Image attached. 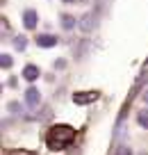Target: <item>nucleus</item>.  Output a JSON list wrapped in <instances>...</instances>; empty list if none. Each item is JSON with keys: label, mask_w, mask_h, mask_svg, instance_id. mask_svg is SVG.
Returning <instances> with one entry per match:
<instances>
[{"label": "nucleus", "mask_w": 148, "mask_h": 155, "mask_svg": "<svg viewBox=\"0 0 148 155\" xmlns=\"http://www.w3.org/2000/svg\"><path fill=\"white\" fill-rule=\"evenodd\" d=\"M0 64H2L5 68H9L12 66V57H9V55H2V57H0Z\"/></svg>", "instance_id": "nucleus-13"}, {"label": "nucleus", "mask_w": 148, "mask_h": 155, "mask_svg": "<svg viewBox=\"0 0 148 155\" xmlns=\"http://www.w3.org/2000/svg\"><path fill=\"white\" fill-rule=\"evenodd\" d=\"M66 66V62H62V59H59V62H55V68H64Z\"/></svg>", "instance_id": "nucleus-14"}, {"label": "nucleus", "mask_w": 148, "mask_h": 155, "mask_svg": "<svg viewBox=\"0 0 148 155\" xmlns=\"http://www.w3.org/2000/svg\"><path fill=\"white\" fill-rule=\"evenodd\" d=\"M25 103H28L30 107H39V103H41V94H39L37 87H30L28 91H25Z\"/></svg>", "instance_id": "nucleus-4"}, {"label": "nucleus", "mask_w": 148, "mask_h": 155, "mask_svg": "<svg viewBox=\"0 0 148 155\" xmlns=\"http://www.w3.org/2000/svg\"><path fill=\"white\" fill-rule=\"evenodd\" d=\"M75 139V128L71 126H53L46 135V144L50 150H64Z\"/></svg>", "instance_id": "nucleus-1"}, {"label": "nucleus", "mask_w": 148, "mask_h": 155, "mask_svg": "<svg viewBox=\"0 0 148 155\" xmlns=\"http://www.w3.org/2000/svg\"><path fill=\"white\" fill-rule=\"evenodd\" d=\"M14 46H16L18 50H25V46H28V39H25V37H16V39H14Z\"/></svg>", "instance_id": "nucleus-11"}, {"label": "nucleus", "mask_w": 148, "mask_h": 155, "mask_svg": "<svg viewBox=\"0 0 148 155\" xmlns=\"http://www.w3.org/2000/svg\"><path fill=\"white\" fill-rule=\"evenodd\" d=\"M87 48H89V41H87V39H82V44H80V48H77V59H82V57H84Z\"/></svg>", "instance_id": "nucleus-10"}, {"label": "nucleus", "mask_w": 148, "mask_h": 155, "mask_svg": "<svg viewBox=\"0 0 148 155\" xmlns=\"http://www.w3.org/2000/svg\"><path fill=\"white\" fill-rule=\"evenodd\" d=\"M137 121H139V126H141V128H146V130H148V110L146 112H139Z\"/></svg>", "instance_id": "nucleus-9"}, {"label": "nucleus", "mask_w": 148, "mask_h": 155, "mask_svg": "<svg viewBox=\"0 0 148 155\" xmlns=\"http://www.w3.org/2000/svg\"><path fill=\"white\" fill-rule=\"evenodd\" d=\"M39 75H41V71H39V66H34V64H28V66L23 68V78L28 82H34Z\"/></svg>", "instance_id": "nucleus-7"}, {"label": "nucleus", "mask_w": 148, "mask_h": 155, "mask_svg": "<svg viewBox=\"0 0 148 155\" xmlns=\"http://www.w3.org/2000/svg\"><path fill=\"white\" fill-rule=\"evenodd\" d=\"M77 25H80V30H82V32H91V30H94L98 23H96V16L89 12V14H84V16H82V21H80Z\"/></svg>", "instance_id": "nucleus-6"}, {"label": "nucleus", "mask_w": 148, "mask_h": 155, "mask_svg": "<svg viewBox=\"0 0 148 155\" xmlns=\"http://www.w3.org/2000/svg\"><path fill=\"white\" fill-rule=\"evenodd\" d=\"M62 2H66V5H73V2H75V0H62Z\"/></svg>", "instance_id": "nucleus-16"}, {"label": "nucleus", "mask_w": 148, "mask_h": 155, "mask_svg": "<svg viewBox=\"0 0 148 155\" xmlns=\"http://www.w3.org/2000/svg\"><path fill=\"white\" fill-rule=\"evenodd\" d=\"M62 28H64V30H73V28H75V18H73V16H68V14H64V16H62Z\"/></svg>", "instance_id": "nucleus-8"}, {"label": "nucleus", "mask_w": 148, "mask_h": 155, "mask_svg": "<svg viewBox=\"0 0 148 155\" xmlns=\"http://www.w3.org/2000/svg\"><path fill=\"white\" fill-rule=\"evenodd\" d=\"M116 155H132V148H130V146H119V148H116Z\"/></svg>", "instance_id": "nucleus-12"}, {"label": "nucleus", "mask_w": 148, "mask_h": 155, "mask_svg": "<svg viewBox=\"0 0 148 155\" xmlns=\"http://www.w3.org/2000/svg\"><path fill=\"white\" fill-rule=\"evenodd\" d=\"M146 66H148V59H146Z\"/></svg>", "instance_id": "nucleus-17"}, {"label": "nucleus", "mask_w": 148, "mask_h": 155, "mask_svg": "<svg viewBox=\"0 0 148 155\" xmlns=\"http://www.w3.org/2000/svg\"><path fill=\"white\" fill-rule=\"evenodd\" d=\"M143 101L148 103V89H146V91H143Z\"/></svg>", "instance_id": "nucleus-15"}, {"label": "nucleus", "mask_w": 148, "mask_h": 155, "mask_svg": "<svg viewBox=\"0 0 148 155\" xmlns=\"http://www.w3.org/2000/svg\"><path fill=\"white\" fill-rule=\"evenodd\" d=\"M98 96H100L98 91H77V94H73V103H77V105H89V103L98 101Z\"/></svg>", "instance_id": "nucleus-2"}, {"label": "nucleus", "mask_w": 148, "mask_h": 155, "mask_svg": "<svg viewBox=\"0 0 148 155\" xmlns=\"http://www.w3.org/2000/svg\"><path fill=\"white\" fill-rule=\"evenodd\" d=\"M37 21H39V14H37L34 9H25V12H23V25H25L28 30H34V28H37Z\"/></svg>", "instance_id": "nucleus-5"}, {"label": "nucleus", "mask_w": 148, "mask_h": 155, "mask_svg": "<svg viewBox=\"0 0 148 155\" xmlns=\"http://www.w3.org/2000/svg\"><path fill=\"white\" fill-rule=\"evenodd\" d=\"M59 44V39L53 37V34H39L37 37V46L39 48H55Z\"/></svg>", "instance_id": "nucleus-3"}]
</instances>
